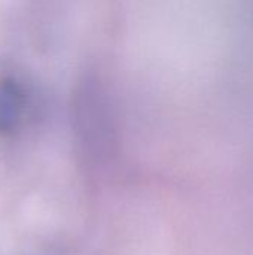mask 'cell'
<instances>
[{"mask_svg": "<svg viewBox=\"0 0 253 255\" xmlns=\"http://www.w3.org/2000/svg\"><path fill=\"white\" fill-rule=\"evenodd\" d=\"M37 108L31 81L16 69L0 67V137H16L30 124Z\"/></svg>", "mask_w": 253, "mask_h": 255, "instance_id": "cell-1", "label": "cell"}]
</instances>
